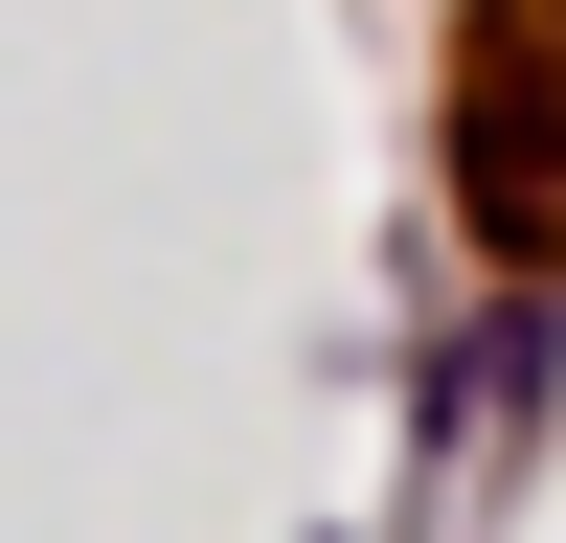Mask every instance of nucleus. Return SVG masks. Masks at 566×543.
Listing matches in <instances>:
<instances>
[{
    "label": "nucleus",
    "instance_id": "1",
    "mask_svg": "<svg viewBox=\"0 0 566 543\" xmlns=\"http://www.w3.org/2000/svg\"><path fill=\"white\" fill-rule=\"evenodd\" d=\"M453 204L522 295H566V0H499L453 45Z\"/></svg>",
    "mask_w": 566,
    "mask_h": 543
}]
</instances>
